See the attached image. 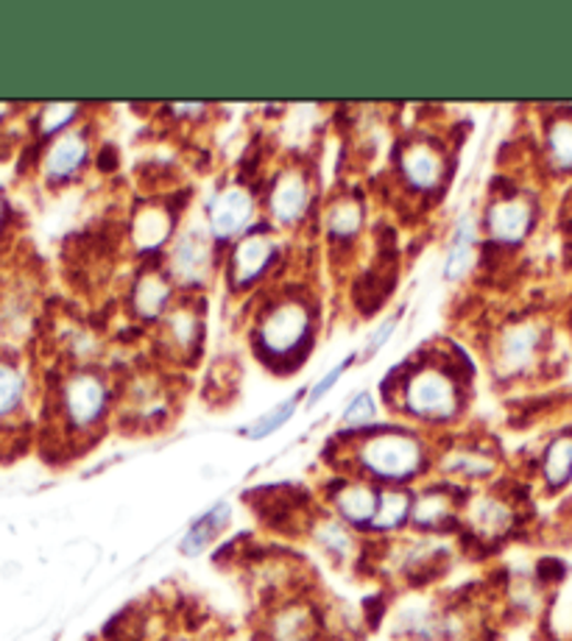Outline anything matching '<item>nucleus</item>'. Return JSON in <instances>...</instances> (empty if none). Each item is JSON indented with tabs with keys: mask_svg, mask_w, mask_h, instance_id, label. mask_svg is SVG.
Masks as SVG:
<instances>
[{
	"mask_svg": "<svg viewBox=\"0 0 572 641\" xmlns=\"http://www.w3.org/2000/svg\"><path fill=\"white\" fill-rule=\"evenodd\" d=\"M472 372L461 354L444 343H430L394 368L383 385V402L403 424L425 432L461 421L470 408Z\"/></svg>",
	"mask_w": 572,
	"mask_h": 641,
	"instance_id": "1",
	"label": "nucleus"
},
{
	"mask_svg": "<svg viewBox=\"0 0 572 641\" xmlns=\"http://www.w3.org/2000/svg\"><path fill=\"white\" fill-rule=\"evenodd\" d=\"M330 474H352L374 486L414 488L433 474L436 438L410 424H374L369 430L343 432L327 444Z\"/></svg>",
	"mask_w": 572,
	"mask_h": 641,
	"instance_id": "2",
	"label": "nucleus"
},
{
	"mask_svg": "<svg viewBox=\"0 0 572 641\" xmlns=\"http://www.w3.org/2000/svg\"><path fill=\"white\" fill-rule=\"evenodd\" d=\"M319 296L308 283H283L260 290L249 327V343L263 366L277 374L299 372L319 335Z\"/></svg>",
	"mask_w": 572,
	"mask_h": 641,
	"instance_id": "3",
	"label": "nucleus"
},
{
	"mask_svg": "<svg viewBox=\"0 0 572 641\" xmlns=\"http://www.w3.org/2000/svg\"><path fill=\"white\" fill-rule=\"evenodd\" d=\"M452 176V151L447 137L416 132L397 140L392 154V179L403 196L414 201H433L447 190Z\"/></svg>",
	"mask_w": 572,
	"mask_h": 641,
	"instance_id": "4",
	"label": "nucleus"
},
{
	"mask_svg": "<svg viewBox=\"0 0 572 641\" xmlns=\"http://www.w3.org/2000/svg\"><path fill=\"white\" fill-rule=\"evenodd\" d=\"M519 524H522V516H519L517 497L503 491L501 479H497L492 486L470 491L464 510H461L458 541L477 555H488V552L501 550L517 533Z\"/></svg>",
	"mask_w": 572,
	"mask_h": 641,
	"instance_id": "5",
	"label": "nucleus"
},
{
	"mask_svg": "<svg viewBox=\"0 0 572 641\" xmlns=\"http://www.w3.org/2000/svg\"><path fill=\"white\" fill-rule=\"evenodd\" d=\"M59 408L73 435H98L118 413V390L101 368H76L62 383Z\"/></svg>",
	"mask_w": 572,
	"mask_h": 641,
	"instance_id": "6",
	"label": "nucleus"
},
{
	"mask_svg": "<svg viewBox=\"0 0 572 641\" xmlns=\"http://www.w3.org/2000/svg\"><path fill=\"white\" fill-rule=\"evenodd\" d=\"M265 223L274 232H296L314 218L316 210V176L308 163L290 159L279 165L263 190Z\"/></svg>",
	"mask_w": 572,
	"mask_h": 641,
	"instance_id": "7",
	"label": "nucleus"
},
{
	"mask_svg": "<svg viewBox=\"0 0 572 641\" xmlns=\"http://www.w3.org/2000/svg\"><path fill=\"white\" fill-rule=\"evenodd\" d=\"M433 472L439 479L466 491H477L497 483L501 474V450L486 435H450L436 441Z\"/></svg>",
	"mask_w": 572,
	"mask_h": 641,
	"instance_id": "8",
	"label": "nucleus"
},
{
	"mask_svg": "<svg viewBox=\"0 0 572 641\" xmlns=\"http://www.w3.org/2000/svg\"><path fill=\"white\" fill-rule=\"evenodd\" d=\"M205 335L207 318L201 294H179L154 332L160 363L168 368L194 366L205 349Z\"/></svg>",
	"mask_w": 572,
	"mask_h": 641,
	"instance_id": "9",
	"label": "nucleus"
},
{
	"mask_svg": "<svg viewBox=\"0 0 572 641\" xmlns=\"http://www.w3.org/2000/svg\"><path fill=\"white\" fill-rule=\"evenodd\" d=\"M174 405L176 390L170 388V379L157 368H140L127 383H121L118 416L129 430H163L174 416Z\"/></svg>",
	"mask_w": 572,
	"mask_h": 641,
	"instance_id": "10",
	"label": "nucleus"
},
{
	"mask_svg": "<svg viewBox=\"0 0 572 641\" xmlns=\"http://www.w3.org/2000/svg\"><path fill=\"white\" fill-rule=\"evenodd\" d=\"M283 259V243L268 223H257L243 237H238L227 252L223 276L232 296H243L263 285L277 270Z\"/></svg>",
	"mask_w": 572,
	"mask_h": 641,
	"instance_id": "11",
	"label": "nucleus"
},
{
	"mask_svg": "<svg viewBox=\"0 0 572 641\" xmlns=\"http://www.w3.org/2000/svg\"><path fill=\"white\" fill-rule=\"evenodd\" d=\"M218 246L207 223H185L168 252L163 254V265L170 274L179 294H201L218 270Z\"/></svg>",
	"mask_w": 572,
	"mask_h": 641,
	"instance_id": "12",
	"label": "nucleus"
},
{
	"mask_svg": "<svg viewBox=\"0 0 572 641\" xmlns=\"http://www.w3.org/2000/svg\"><path fill=\"white\" fill-rule=\"evenodd\" d=\"M537 226V201L534 196L517 187H494L492 198L483 207L481 229L486 248L492 252H512L528 240Z\"/></svg>",
	"mask_w": 572,
	"mask_h": 641,
	"instance_id": "13",
	"label": "nucleus"
},
{
	"mask_svg": "<svg viewBox=\"0 0 572 641\" xmlns=\"http://www.w3.org/2000/svg\"><path fill=\"white\" fill-rule=\"evenodd\" d=\"M544 327L537 318H514L494 332L488 360L501 379H514L537 366L544 349Z\"/></svg>",
	"mask_w": 572,
	"mask_h": 641,
	"instance_id": "14",
	"label": "nucleus"
},
{
	"mask_svg": "<svg viewBox=\"0 0 572 641\" xmlns=\"http://www.w3.org/2000/svg\"><path fill=\"white\" fill-rule=\"evenodd\" d=\"M470 491L452 486L447 479L425 483L414 488V510H410V533L416 535H458L461 530V510Z\"/></svg>",
	"mask_w": 572,
	"mask_h": 641,
	"instance_id": "15",
	"label": "nucleus"
},
{
	"mask_svg": "<svg viewBox=\"0 0 572 641\" xmlns=\"http://www.w3.org/2000/svg\"><path fill=\"white\" fill-rule=\"evenodd\" d=\"M388 630L394 641L450 639V603H439L425 592H408L388 608Z\"/></svg>",
	"mask_w": 572,
	"mask_h": 641,
	"instance_id": "16",
	"label": "nucleus"
},
{
	"mask_svg": "<svg viewBox=\"0 0 572 641\" xmlns=\"http://www.w3.org/2000/svg\"><path fill=\"white\" fill-rule=\"evenodd\" d=\"M257 192L249 181H223L207 201L205 223L218 246H227L257 226Z\"/></svg>",
	"mask_w": 572,
	"mask_h": 641,
	"instance_id": "17",
	"label": "nucleus"
},
{
	"mask_svg": "<svg viewBox=\"0 0 572 641\" xmlns=\"http://www.w3.org/2000/svg\"><path fill=\"white\" fill-rule=\"evenodd\" d=\"M380 505V486L352 474H330L321 488V508L330 510L358 535H369Z\"/></svg>",
	"mask_w": 572,
	"mask_h": 641,
	"instance_id": "18",
	"label": "nucleus"
},
{
	"mask_svg": "<svg viewBox=\"0 0 572 641\" xmlns=\"http://www.w3.org/2000/svg\"><path fill=\"white\" fill-rule=\"evenodd\" d=\"M179 229V207L170 205V198H148V201H140L129 218V246L148 263V259H157V254L168 252Z\"/></svg>",
	"mask_w": 572,
	"mask_h": 641,
	"instance_id": "19",
	"label": "nucleus"
},
{
	"mask_svg": "<svg viewBox=\"0 0 572 641\" xmlns=\"http://www.w3.org/2000/svg\"><path fill=\"white\" fill-rule=\"evenodd\" d=\"M176 285L170 279V274L165 270L163 259H148L143 263V268L134 274L132 285H129L127 307L129 318L134 321H143V324L157 327L163 321L165 312L170 310V305L176 301Z\"/></svg>",
	"mask_w": 572,
	"mask_h": 641,
	"instance_id": "20",
	"label": "nucleus"
},
{
	"mask_svg": "<svg viewBox=\"0 0 572 641\" xmlns=\"http://www.w3.org/2000/svg\"><path fill=\"white\" fill-rule=\"evenodd\" d=\"M319 221L332 252H346L361 240L363 226H366V201L355 187H343L321 207Z\"/></svg>",
	"mask_w": 572,
	"mask_h": 641,
	"instance_id": "21",
	"label": "nucleus"
},
{
	"mask_svg": "<svg viewBox=\"0 0 572 641\" xmlns=\"http://www.w3.org/2000/svg\"><path fill=\"white\" fill-rule=\"evenodd\" d=\"M305 539H310V544H314L336 570H346V566H355L358 570L363 541L358 539L355 530L346 528V524H343L341 519H336L330 510L324 508L316 510L314 522H310Z\"/></svg>",
	"mask_w": 572,
	"mask_h": 641,
	"instance_id": "22",
	"label": "nucleus"
},
{
	"mask_svg": "<svg viewBox=\"0 0 572 641\" xmlns=\"http://www.w3.org/2000/svg\"><path fill=\"white\" fill-rule=\"evenodd\" d=\"M90 163V134L85 129L65 132L54 140L45 154V174L51 181H70Z\"/></svg>",
	"mask_w": 572,
	"mask_h": 641,
	"instance_id": "23",
	"label": "nucleus"
},
{
	"mask_svg": "<svg viewBox=\"0 0 572 641\" xmlns=\"http://www.w3.org/2000/svg\"><path fill=\"white\" fill-rule=\"evenodd\" d=\"M410 510H414V488L380 486V505L369 539H394L410 530Z\"/></svg>",
	"mask_w": 572,
	"mask_h": 641,
	"instance_id": "24",
	"label": "nucleus"
},
{
	"mask_svg": "<svg viewBox=\"0 0 572 641\" xmlns=\"http://www.w3.org/2000/svg\"><path fill=\"white\" fill-rule=\"evenodd\" d=\"M229 524H232V505H229L227 499H221V502H216L210 510H205V513L185 530V535L179 539L176 550L185 557H201L205 552H210L212 546H216V541L227 533Z\"/></svg>",
	"mask_w": 572,
	"mask_h": 641,
	"instance_id": "25",
	"label": "nucleus"
},
{
	"mask_svg": "<svg viewBox=\"0 0 572 641\" xmlns=\"http://www.w3.org/2000/svg\"><path fill=\"white\" fill-rule=\"evenodd\" d=\"M539 477H542L548 491H561L572 483V432H561L544 446L542 463H539Z\"/></svg>",
	"mask_w": 572,
	"mask_h": 641,
	"instance_id": "26",
	"label": "nucleus"
},
{
	"mask_svg": "<svg viewBox=\"0 0 572 641\" xmlns=\"http://www.w3.org/2000/svg\"><path fill=\"white\" fill-rule=\"evenodd\" d=\"M475 223L464 221L461 229H458L455 240H452L450 252H447V263H444V279L447 283H458V279H464L466 274L472 270L477 257V234H475Z\"/></svg>",
	"mask_w": 572,
	"mask_h": 641,
	"instance_id": "27",
	"label": "nucleus"
},
{
	"mask_svg": "<svg viewBox=\"0 0 572 641\" xmlns=\"http://www.w3.org/2000/svg\"><path fill=\"white\" fill-rule=\"evenodd\" d=\"M544 148L553 168L572 170V114H556L544 126Z\"/></svg>",
	"mask_w": 572,
	"mask_h": 641,
	"instance_id": "28",
	"label": "nucleus"
},
{
	"mask_svg": "<svg viewBox=\"0 0 572 641\" xmlns=\"http://www.w3.org/2000/svg\"><path fill=\"white\" fill-rule=\"evenodd\" d=\"M296 408H299V394L290 396V399H285V402L274 405L268 413H263L257 421H252V424L243 430V435H246L249 441H263V438L274 435L279 427H285L290 419H294Z\"/></svg>",
	"mask_w": 572,
	"mask_h": 641,
	"instance_id": "29",
	"label": "nucleus"
},
{
	"mask_svg": "<svg viewBox=\"0 0 572 641\" xmlns=\"http://www.w3.org/2000/svg\"><path fill=\"white\" fill-rule=\"evenodd\" d=\"M377 413H380V405H377V399H374L372 390H361V394L352 396L346 410H343L341 430L343 432L369 430V427H374V421H377Z\"/></svg>",
	"mask_w": 572,
	"mask_h": 641,
	"instance_id": "30",
	"label": "nucleus"
},
{
	"mask_svg": "<svg viewBox=\"0 0 572 641\" xmlns=\"http://www.w3.org/2000/svg\"><path fill=\"white\" fill-rule=\"evenodd\" d=\"M23 390H25L23 374L14 366L0 363V419L20 408V402H23Z\"/></svg>",
	"mask_w": 572,
	"mask_h": 641,
	"instance_id": "31",
	"label": "nucleus"
},
{
	"mask_svg": "<svg viewBox=\"0 0 572 641\" xmlns=\"http://www.w3.org/2000/svg\"><path fill=\"white\" fill-rule=\"evenodd\" d=\"M76 118H79V107H73V103H51L40 114V134L59 137Z\"/></svg>",
	"mask_w": 572,
	"mask_h": 641,
	"instance_id": "32",
	"label": "nucleus"
},
{
	"mask_svg": "<svg viewBox=\"0 0 572 641\" xmlns=\"http://www.w3.org/2000/svg\"><path fill=\"white\" fill-rule=\"evenodd\" d=\"M352 360H355V354H350V357H346V360H341V363H338V366L332 368V372H327L324 377H321L319 383H316L314 388L308 390V396H305V402H308V408H314V405H319L321 399H324V396L330 394L332 388H336V383H338V379H341V374L346 372V368H350Z\"/></svg>",
	"mask_w": 572,
	"mask_h": 641,
	"instance_id": "33",
	"label": "nucleus"
},
{
	"mask_svg": "<svg viewBox=\"0 0 572 641\" xmlns=\"http://www.w3.org/2000/svg\"><path fill=\"white\" fill-rule=\"evenodd\" d=\"M397 324H399V312H397V316L386 318V321H383V324H380V330L374 332L372 338H369L366 349H363V357H372V354H377L380 349L386 346L388 338H392V335H394V330H397Z\"/></svg>",
	"mask_w": 572,
	"mask_h": 641,
	"instance_id": "34",
	"label": "nucleus"
},
{
	"mask_svg": "<svg viewBox=\"0 0 572 641\" xmlns=\"http://www.w3.org/2000/svg\"><path fill=\"white\" fill-rule=\"evenodd\" d=\"M243 641H268V639H263V636H260V633H249Z\"/></svg>",
	"mask_w": 572,
	"mask_h": 641,
	"instance_id": "35",
	"label": "nucleus"
},
{
	"mask_svg": "<svg viewBox=\"0 0 572 641\" xmlns=\"http://www.w3.org/2000/svg\"><path fill=\"white\" fill-rule=\"evenodd\" d=\"M0 215H3V205H0Z\"/></svg>",
	"mask_w": 572,
	"mask_h": 641,
	"instance_id": "36",
	"label": "nucleus"
}]
</instances>
